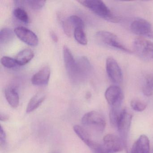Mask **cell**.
<instances>
[{
  "label": "cell",
  "mask_w": 153,
  "mask_h": 153,
  "mask_svg": "<svg viewBox=\"0 0 153 153\" xmlns=\"http://www.w3.org/2000/svg\"><path fill=\"white\" fill-rule=\"evenodd\" d=\"M78 1L98 16L108 22L118 23L120 21V17L113 13L104 2L102 1L82 0Z\"/></svg>",
  "instance_id": "6da1fadb"
},
{
  "label": "cell",
  "mask_w": 153,
  "mask_h": 153,
  "mask_svg": "<svg viewBox=\"0 0 153 153\" xmlns=\"http://www.w3.org/2000/svg\"><path fill=\"white\" fill-rule=\"evenodd\" d=\"M82 123L88 130L101 134L105 128L106 123L102 114L95 111L86 113L82 118Z\"/></svg>",
  "instance_id": "7a4b0ae2"
},
{
  "label": "cell",
  "mask_w": 153,
  "mask_h": 153,
  "mask_svg": "<svg viewBox=\"0 0 153 153\" xmlns=\"http://www.w3.org/2000/svg\"><path fill=\"white\" fill-rule=\"evenodd\" d=\"M95 38L97 41L102 44L114 47L126 52H131L129 49L120 42L117 36L112 33L107 31H99L96 34Z\"/></svg>",
  "instance_id": "3957f363"
},
{
  "label": "cell",
  "mask_w": 153,
  "mask_h": 153,
  "mask_svg": "<svg viewBox=\"0 0 153 153\" xmlns=\"http://www.w3.org/2000/svg\"><path fill=\"white\" fill-rule=\"evenodd\" d=\"M102 147L105 153H115L122 151L124 144L120 137L114 134L105 135L103 139Z\"/></svg>",
  "instance_id": "277c9868"
},
{
  "label": "cell",
  "mask_w": 153,
  "mask_h": 153,
  "mask_svg": "<svg viewBox=\"0 0 153 153\" xmlns=\"http://www.w3.org/2000/svg\"><path fill=\"white\" fill-rule=\"evenodd\" d=\"M132 115L126 109H123L117 128L119 131L120 138L125 147L127 146V139L131 125Z\"/></svg>",
  "instance_id": "5b68a950"
},
{
  "label": "cell",
  "mask_w": 153,
  "mask_h": 153,
  "mask_svg": "<svg viewBox=\"0 0 153 153\" xmlns=\"http://www.w3.org/2000/svg\"><path fill=\"white\" fill-rule=\"evenodd\" d=\"M133 48L137 53L144 59H153V42L142 38L135 39Z\"/></svg>",
  "instance_id": "8992f818"
},
{
  "label": "cell",
  "mask_w": 153,
  "mask_h": 153,
  "mask_svg": "<svg viewBox=\"0 0 153 153\" xmlns=\"http://www.w3.org/2000/svg\"><path fill=\"white\" fill-rule=\"evenodd\" d=\"M131 32L137 35L153 38V31L150 23L142 19L134 20L130 26Z\"/></svg>",
  "instance_id": "52a82bcc"
},
{
  "label": "cell",
  "mask_w": 153,
  "mask_h": 153,
  "mask_svg": "<svg viewBox=\"0 0 153 153\" xmlns=\"http://www.w3.org/2000/svg\"><path fill=\"white\" fill-rule=\"evenodd\" d=\"M106 71L110 80L115 83L120 84L123 82L122 71L116 61L113 58H107L106 61Z\"/></svg>",
  "instance_id": "ba28073f"
},
{
  "label": "cell",
  "mask_w": 153,
  "mask_h": 153,
  "mask_svg": "<svg viewBox=\"0 0 153 153\" xmlns=\"http://www.w3.org/2000/svg\"><path fill=\"white\" fill-rule=\"evenodd\" d=\"M105 97L109 105L111 107L121 105L123 94L120 87L111 85L108 87L105 93Z\"/></svg>",
  "instance_id": "9c48e42d"
},
{
  "label": "cell",
  "mask_w": 153,
  "mask_h": 153,
  "mask_svg": "<svg viewBox=\"0 0 153 153\" xmlns=\"http://www.w3.org/2000/svg\"><path fill=\"white\" fill-rule=\"evenodd\" d=\"M14 33L22 42L32 46L37 45L39 40L37 36L31 30L23 27L15 28Z\"/></svg>",
  "instance_id": "30bf717a"
},
{
  "label": "cell",
  "mask_w": 153,
  "mask_h": 153,
  "mask_svg": "<svg viewBox=\"0 0 153 153\" xmlns=\"http://www.w3.org/2000/svg\"><path fill=\"white\" fill-rule=\"evenodd\" d=\"M63 55L66 70L71 76L74 77L77 76L76 61L67 46L63 47Z\"/></svg>",
  "instance_id": "8fae6325"
},
{
  "label": "cell",
  "mask_w": 153,
  "mask_h": 153,
  "mask_svg": "<svg viewBox=\"0 0 153 153\" xmlns=\"http://www.w3.org/2000/svg\"><path fill=\"white\" fill-rule=\"evenodd\" d=\"M51 70L50 68L48 66H45L33 76L31 79V82L35 85H45L49 82Z\"/></svg>",
  "instance_id": "7c38bea8"
},
{
  "label": "cell",
  "mask_w": 153,
  "mask_h": 153,
  "mask_svg": "<svg viewBox=\"0 0 153 153\" xmlns=\"http://www.w3.org/2000/svg\"><path fill=\"white\" fill-rule=\"evenodd\" d=\"M150 146L148 137L146 135H141L134 142L130 153H149Z\"/></svg>",
  "instance_id": "4fadbf2b"
},
{
  "label": "cell",
  "mask_w": 153,
  "mask_h": 153,
  "mask_svg": "<svg viewBox=\"0 0 153 153\" xmlns=\"http://www.w3.org/2000/svg\"><path fill=\"white\" fill-rule=\"evenodd\" d=\"M46 98V94L44 91H41L36 93L30 99L26 109L27 113L32 112L37 109Z\"/></svg>",
  "instance_id": "5bb4252c"
},
{
  "label": "cell",
  "mask_w": 153,
  "mask_h": 153,
  "mask_svg": "<svg viewBox=\"0 0 153 153\" xmlns=\"http://www.w3.org/2000/svg\"><path fill=\"white\" fill-rule=\"evenodd\" d=\"M6 99L10 105L14 108H16L19 104V97L18 93L15 88L9 86L5 90Z\"/></svg>",
  "instance_id": "9a60e30c"
},
{
  "label": "cell",
  "mask_w": 153,
  "mask_h": 153,
  "mask_svg": "<svg viewBox=\"0 0 153 153\" xmlns=\"http://www.w3.org/2000/svg\"><path fill=\"white\" fill-rule=\"evenodd\" d=\"M73 130L79 137L89 148L91 147L95 142L92 139L89 132L85 128L76 125L74 126Z\"/></svg>",
  "instance_id": "2e32d148"
},
{
  "label": "cell",
  "mask_w": 153,
  "mask_h": 153,
  "mask_svg": "<svg viewBox=\"0 0 153 153\" xmlns=\"http://www.w3.org/2000/svg\"><path fill=\"white\" fill-rule=\"evenodd\" d=\"M34 56V53L30 49L22 50L18 53L16 58L19 66H24L28 63Z\"/></svg>",
  "instance_id": "e0dca14e"
},
{
  "label": "cell",
  "mask_w": 153,
  "mask_h": 153,
  "mask_svg": "<svg viewBox=\"0 0 153 153\" xmlns=\"http://www.w3.org/2000/svg\"><path fill=\"white\" fill-rule=\"evenodd\" d=\"M77 76L85 75L91 69V64L87 58L82 57L76 62Z\"/></svg>",
  "instance_id": "ac0fdd59"
},
{
  "label": "cell",
  "mask_w": 153,
  "mask_h": 153,
  "mask_svg": "<svg viewBox=\"0 0 153 153\" xmlns=\"http://www.w3.org/2000/svg\"><path fill=\"white\" fill-rule=\"evenodd\" d=\"M123 110V109H121V105L111 107L109 114V118L110 122L113 127L117 128Z\"/></svg>",
  "instance_id": "d6986e66"
},
{
  "label": "cell",
  "mask_w": 153,
  "mask_h": 153,
  "mask_svg": "<svg viewBox=\"0 0 153 153\" xmlns=\"http://www.w3.org/2000/svg\"><path fill=\"white\" fill-rule=\"evenodd\" d=\"M15 33L10 28H4L0 32V44H6L10 42L14 38Z\"/></svg>",
  "instance_id": "ffe728a7"
},
{
  "label": "cell",
  "mask_w": 153,
  "mask_h": 153,
  "mask_svg": "<svg viewBox=\"0 0 153 153\" xmlns=\"http://www.w3.org/2000/svg\"><path fill=\"white\" fill-rule=\"evenodd\" d=\"M143 94L147 97L151 96L153 94V76L146 77L145 84L142 88Z\"/></svg>",
  "instance_id": "44dd1931"
},
{
  "label": "cell",
  "mask_w": 153,
  "mask_h": 153,
  "mask_svg": "<svg viewBox=\"0 0 153 153\" xmlns=\"http://www.w3.org/2000/svg\"><path fill=\"white\" fill-rule=\"evenodd\" d=\"M74 36L75 39L79 44L85 45L87 44L88 40L84 29L75 28L74 30Z\"/></svg>",
  "instance_id": "7402d4cb"
},
{
  "label": "cell",
  "mask_w": 153,
  "mask_h": 153,
  "mask_svg": "<svg viewBox=\"0 0 153 153\" xmlns=\"http://www.w3.org/2000/svg\"><path fill=\"white\" fill-rule=\"evenodd\" d=\"M14 15L15 17L19 21L25 24L29 23V18L28 14L21 8L18 7L14 10Z\"/></svg>",
  "instance_id": "603a6c76"
},
{
  "label": "cell",
  "mask_w": 153,
  "mask_h": 153,
  "mask_svg": "<svg viewBox=\"0 0 153 153\" xmlns=\"http://www.w3.org/2000/svg\"><path fill=\"white\" fill-rule=\"evenodd\" d=\"M1 62L4 67L8 68H13L19 66L16 59L7 56L2 57L1 59Z\"/></svg>",
  "instance_id": "cb8c5ba5"
},
{
  "label": "cell",
  "mask_w": 153,
  "mask_h": 153,
  "mask_svg": "<svg viewBox=\"0 0 153 153\" xmlns=\"http://www.w3.org/2000/svg\"><path fill=\"white\" fill-rule=\"evenodd\" d=\"M70 23L71 24L73 27H74V29L76 28H85V24L84 21L79 17L75 15L71 16L69 18H68Z\"/></svg>",
  "instance_id": "d4e9b609"
},
{
  "label": "cell",
  "mask_w": 153,
  "mask_h": 153,
  "mask_svg": "<svg viewBox=\"0 0 153 153\" xmlns=\"http://www.w3.org/2000/svg\"><path fill=\"white\" fill-rule=\"evenodd\" d=\"M130 105L133 110L138 112L144 111L147 107V104L146 102L137 99L131 100Z\"/></svg>",
  "instance_id": "484cf974"
},
{
  "label": "cell",
  "mask_w": 153,
  "mask_h": 153,
  "mask_svg": "<svg viewBox=\"0 0 153 153\" xmlns=\"http://www.w3.org/2000/svg\"><path fill=\"white\" fill-rule=\"evenodd\" d=\"M25 2L34 10H39L43 7L45 5L46 1H33L28 0L25 1Z\"/></svg>",
  "instance_id": "4316f807"
},
{
  "label": "cell",
  "mask_w": 153,
  "mask_h": 153,
  "mask_svg": "<svg viewBox=\"0 0 153 153\" xmlns=\"http://www.w3.org/2000/svg\"><path fill=\"white\" fill-rule=\"evenodd\" d=\"M62 27L64 33L66 34V35L68 36H71L72 33L73 31V27L71 25V23H70L68 19H66L63 20L62 22Z\"/></svg>",
  "instance_id": "83f0119b"
},
{
  "label": "cell",
  "mask_w": 153,
  "mask_h": 153,
  "mask_svg": "<svg viewBox=\"0 0 153 153\" xmlns=\"http://www.w3.org/2000/svg\"><path fill=\"white\" fill-rule=\"evenodd\" d=\"M7 140V136L5 131L3 129L2 127L0 129V145L1 146H4L6 143Z\"/></svg>",
  "instance_id": "f1b7e54d"
},
{
  "label": "cell",
  "mask_w": 153,
  "mask_h": 153,
  "mask_svg": "<svg viewBox=\"0 0 153 153\" xmlns=\"http://www.w3.org/2000/svg\"><path fill=\"white\" fill-rule=\"evenodd\" d=\"M94 153H105L103 149L102 146L97 142H96L94 145L91 148Z\"/></svg>",
  "instance_id": "f546056e"
},
{
  "label": "cell",
  "mask_w": 153,
  "mask_h": 153,
  "mask_svg": "<svg viewBox=\"0 0 153 153\" xmlns=\"http://www.w3.org/2000/svg\"><path fill=\"white\" fill-rule=\"evenodd\" d=\"M50 36H51V38L54 42H57L58 41V37L54 32H53V31L51 32Z\"/></svg>",
  "instance_id": "4dcf8cb0"
},
{
  "label": "cell",
  "mask_w": 153,
  "mask_h": 153,
  "mask_svg": "<svg viewBox=\"0 0 153 153\" xmlns=\"http://www.w3.org/2000/svg\"><path fill=\"white\" fill-rule=\"evenodd\" d=\"M8 115L7 114H0V120L2 121H6L9 120Z\"/></svg>",
  "instance_id": "1f68e13d"
},
{
  "label": "cell",
  "mask_w": 153,
  "mask_h": 153,
  "mask_svg": "<svg viewBox=\"0 0 153 153\" xmlns=\"http://www.w3.org/2000/svg\"></svg>",
  "instance_id": "d6a6232c"
}]
</instances>
